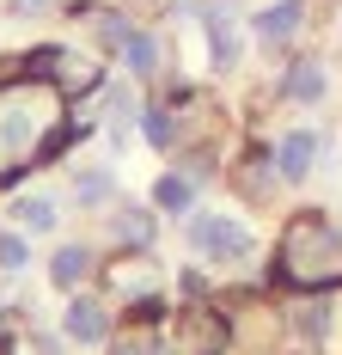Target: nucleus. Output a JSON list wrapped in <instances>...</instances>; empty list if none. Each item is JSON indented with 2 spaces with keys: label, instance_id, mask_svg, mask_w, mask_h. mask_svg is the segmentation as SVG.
Listing matches in <instances>:
<instances>
[{
  "label": "nucleus",
  "instance_id": "6e6552de",
  "mask_svg": "<svg viewBox=\"0 0 342 355\" xmlns=\"http://www.w3.org/2000/svg\"><path fill=\"white\" fill-rule=\"evenodd\" d=\"M281 98H294V105H318V98H324V68H318V62H294L287 80H281Z\"/></svg>",
  "mask_w": 342,
  "mask_h": 355
},
{
  "label": "nucleus",
  "instance_id": "0eeeda50",
  "mask_svg": "<svg viewBox=\"0 0 342 355\" xmlns=\"http://www.w3.org/2000/svg\"><path fill=\"white\" fill-rule=\"evenodd\" d=\"M300 19H306L300 0H275V6L257 12V37H263V43H287V37L300 31Z\"/></svg>",
  "mask_w": 342,
  "mask_h": 355
},
{
  "label": "nucleus",
  "instance_id": "423d86ee",
  "mask_svg": "<svg viewBox=\"0 0 342 355\" xmlns=\"http://www.w3.org/2000/svg\"><path fill=\"white\" fill-rule=\"evenodd\" d=\"M202 31H208V55H214V68L226 73L239 62V19L226 12V6H208L202 12Z\"/></svg>",
  "mask_w": 342,
  "mask_h": 355
},
{
  "label": "nucleus",
  "instance_id": "f8f14e48",
  "mask_svg": "<svg viewBox=\"0 0 342 355\" xmlns=\"http://www.w3.org/2000/svg\"><path fill=\"white\" fill-rule=\"evenodd\" d=\"M12 227L49 233V227H55V202H49V196H12Z\"/></svg>",
  "mask_w": 342,
  "mask_h": 355
},
{
  "label": "nucleus",
  "instance_id": "1a4fd4ad",
  "mask_svg": "<svg viewBox=\"0 0 342 355\" xmlns=\"http://www.w3.org/2000/svg\"><path fill=\"white\" fill-rule=\"evenodd\" d=\"M86 276H92V251L86 245H62L55 257H49V282L55 288H80Z\"/></svg>",
  "mask_w": 342,
  "mask_h": 355
},
{
  "label": "nucleus",
  "instance_id": "f03ea898",
  "mask_svg": "<svg viewBox=\"0 0 342 355\" xmlns=\"http://www.w3.org/2000/svg\"><path fill=\"white\" fill-rule=\"evenodd\" d=\"M190 251L208 257V263H239V257H251V233L233 214H196L190 220Z\"/></svg>",
  "mask_w": 342,
  "mask_h": 355
},
{
  "label": "nucleus",
  "instance_id": "2eb2a0df",
  "mask_svg": "<svg viewBox=\"0 0 342 355\" xmlns=\"http://www.w3.org/2000/svg\"><path fill=\"white\" fill-rule=\"evenodd\" d=\"M123 55H129V68H135V73H153V68H159V43H153V37H129V49H123Z\"/></svg>",
  "mask_w": 342,
  "mask_h": 355
},
{
  "label": "nucleus",
  "instance_id": "4468645a",
  "mask_svg": "<svg viewBox=\"0 0 342 355\" xmlns=\"http://www.w3.org/2000/svg\"><path fill=\"white\" fill-rule=\"evenodd\" d=\"M300 331H306V343H324V331H330V294H306Z\"/></svg>",
  "mask_w": 342,
  "mask_h": 355
},
{
  "label": "nucleus",
  "instance_id": "9b49d317",
  "mask_svg": "<svg viewBox=\"0 0 342 355\" xmlns=\"http://www.w3.org/2000/svg\"><path fill=\"white\" fill-rule=\"evenodd\" d=\"M153 239H159V233H153V214H147V209H116V245L147 251Z\"/></svg>",
  "mask_w": 342,
  "mask_h": 355
},
{
  "label": "nucleus",
  "instance_id": "20e7f679",
  "mask_svg": "<svg viewBox=\"0 0 342 355\" xmlns=\"http://www.w3.org/2000/svg\"><path fill=\"white\" fill-rule=\"evenodd\" d=\"M62 331H68L73 343H104V337H110V306L92 300V294H80L68 313H62Z\"/></svg>",
  "mask_w": 342,
  "mask_h": 355
},
{
  "label": "nucleus",
  "instance_id": "f257e3e1",
  "mask_svg": "<svg viewBox=\"0 0 342 355\" xmlns=\"http://www.w3.org/2000/svg\"><path fill=\"white\" fill-rule=\"evenodd\" d=\"M275 276L300 294H336L342 288V227L324 214H294L275 245Z\"/></svg>",
  "mask_w": 342,
  "mask_h": 355
},
{
  "label": "nucleus",
  "instance_id": "dca6fc26",
  "mask_svg": "<svg viewBox=\"0 0 342 355\" xmlns=\"http://www.w3.org/2000/svg\"><path fill=\"white\" fill-rule=\"evenodd\" d=\"M73 196H80V202H104V196H110V178H104V172H80Z\"/></svg>",
  "mask_w": 342,
  "mask_h": 355
},
{
  "label": "nucleus",
  "instance_id": "6ab92c4d",
  "mask_svg": "<svg viewBox=\"0 0 342 355\" xmlns=\"http://www.w3.org/2000/svg\"><path fill=\"white\" fill-rule=\"evenodd\" d=\"M43 6H49V0H12V12H25V19H31V12H43Z\"/></svg>",
  "mask_w": 342,
  "mask_h": 355
},
{
  "label": "nucleus",
  "instance_id": "9d476101",
  "mask_svg": "<svg viewBox=\"0 0 342 355\" xmlns=\"http://www.w3.org/2000/svg\"><path fill=\"white\" fill-rule=\"evenodd\" d=\"M196 202V178L190 172H165L159 184H153V209H165V214H183Z\"/></svg>",
  "mask_w": 342,
  "mask_h": 355
},
{
  "label": "nucleus",
  "instance_id": "a211bd4d",
  "mask_svg": "<svg viewBox=\"0 0 342 355\" xmlns=\"http://www.w3.org/2000/svg\"><path fill=\"white\" fill-rule=\"evenodd\" d=\"M0 270H25V239L0 233Z\"/></svg>",
  "mask_w": 342,
  "mask_h": 355
},
{
  "label": "nucleus",
  "instance_id": "39448f33",
  "mask_svg": "<svg viewBox=\"0 0 342 355\" xmlns=\"http://www.w3.org/2000/svg\"><path fill=\"white\" fill-rule=\"evenodd\" d=\"M312 166H318V129H287V141L275 147V172L287 184H300Z\"/></svg>",
  "mask_w": 342,
  "mask_h": 355
},
{
  "label": "nucleus",
  "instance_id": "f3484780",
  "mask_svg": "<svg viewBox=\"0 0 342 355\" xmlns=\"http://www.w3.org/2000/svg\"><path fill=\"white\" fill-rule=\"evenodd\" d=\"M159 349H165L159 337H116L110 343V355H159Z\"/></svg>",
  "mask_w": 342,
  "mask_h": 355
},
{
  "label": "nucleus",
  "instance_id": "7ed1b4c3",
  "mask_svg": "<svg viewBox=\"0 0 342 355\" xmlns=\"http://www.w3.org/2000/svg\"><path fill=\"white\" fill-rule=\"evenodd\" d=\"M25 68L43 73V80L62 86V92H86V86L98 80V62H86V55H73V49H37Z\"/></svg>",
  "mask_w": 342,
  "mask_h": 355
},
{
  "label": "nucleus",
  "instance_id": "ddd939ff",
  "mask_svg": "<svg viewBox=\"0 0 342 355\" xmlns=\"http://www.w3.org/2000/svg\"><path fill=\"white\" fill-rule=\"evenodd\" d=\"M141 135L153 147H177V123H171V110L165 105H147L141 110Z\"/></svg>",
  "mask_w": 342,
  "mask_h": 355
}]
</instances>
